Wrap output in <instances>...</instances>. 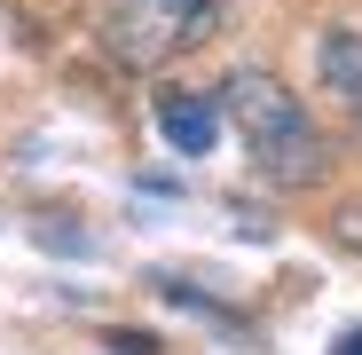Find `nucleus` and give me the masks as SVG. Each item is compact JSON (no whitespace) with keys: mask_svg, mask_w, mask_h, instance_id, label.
<instances>
[{"mask_svg":"<svg viewBox=\"0 0 362 355\" xmlns=\"http://www.w3.org/2000/svg\"><path fill=\"white\" fill-rule=\"evenodd\" d=\"M331 237H339V245H346V253H354V261H362V198H354V205H339V213H331Z\"/></svg>","mask_w":362,"mask_h":355,"instance_id":"obj_5","label":"nucleus"},{"mask_svg":"<svg viewBox=\"0 0 362 355\" xmlns=\"http://www.w3.org/2000/svg\"><path fill=\"white\" fill-rule=\"evenodd\" d=\"M221 24V0H110L103 9V55L127 72H165L189 47H205Z\"/></svg>","mask_w":362,"mask_h":355,"instance_id":"obj_2","label":"nucleus"},{"mask_svg":"<svg viewBox=\"0 0 362 355\" xmlns=\"http://www.w3.org/2000/svg\"><path fill=\"white\" fill-rule=\"evenodd\" d=\"M158 135L181 150V158H205L221 142V103L213 95H189V87H165L158 95Z\"/></svg>","mask_w":362,"mask_h":355,"instance_id":"obj_3","label":"nucleus"},{"mask_svg":"<svg viewBox=\"0 0 362 355\" xmlns=\"http://www.w3.org/2000/svg\"><path fill=\"white\" fill-rule=\"evenodd\" d=\"M110 347L118 355H158V339H142V332H110Z\"/></svg>","mask_w":362,"mask_h":355,"instance_id":"obj_6","label":"nucleus"},{"mask_svg":"<svg viewBox=\"0 0 362 355\" xmlns=\"http://www.w3.org/2000/svg\"><path fill=\"white\" fill-rule=\"evenodd\" d=\"M331 355H362V324H354V332H339V347H331Z\"/></svg>","mask_w":362,"mask_h":355,"instance_id":"obj_7","label":"nucleus"},{"mask_svg":"<svg viewBox=\"0 0 362 355\" xmlns=\"http://www.w3.org/2000/svg\"><path fill=\"white\" fill-rule=\"evenodd\" d=\"M213 103H221V118L236 135H245V150H252V166L268 174V182H284V190H308V182H323V135H315V118H308V103H299L284 79H268V72H228L221 87H213Z\"/></svg>","mask_w":362,"mask_h":355,"instance_id":"obj_1","label":"nucleus"},{"mask_svg":"<svg viewBox=\"0 0 362 355\" xmlns=\"http://www.w3.org/2000/svg\"><path fill=\"white\" fill-rule=\"evenodd\" d=\"M315 79H323V95L362 127V32H346V24H331L323 40H315Z\"/></svg>","mask_w":362,"mask_h":355,"instance_id":"obj_4","label":"nucleus"}]
</instances>
